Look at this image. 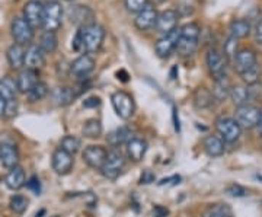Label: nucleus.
I'll return each mask as SVG.
<instances>
[{
    "label": "nucleus",
    "mask_w": 262,
    "mask_h": 217,
    "mask_svg": "<svg viewBox=\"0 0 262 217\" xmlns=\"http://www.w3.org/2000/svg\"><path fill=\"white\" fill-rule=\"evenodd\" d=\"M234 120L241 125L242 130L255 128V127H258V123H259V108L251 104L237 106L236 114H234Z\"/></svg>",
    "instance_id": "nucleus-7"
},
{
    "label": "nucleus",
    "mask_w": 262,
    "mask_h": 217,
    "mask_svg": "<svg viewBox=\"0 0 262 217\" xmlns=\"http://www.w3.org/2000/svg\"><path fill=\"white\" fill-rule=\"evenodd\" d=\"M252 25L248 19H234L230 24V35H233L237 39H242L251 35Z\"/></svg>",
    "instance_id": "nucleus-31"
},
{
    "label": "nucleus",
    "mask_w": 262,
    "mask_h": 217,
    "mask_svg": "<svg viewBox=\"0 0 262 217\" xmlns=\"http://www.w3.org/2000/svg\"><path fill=\"white\" fill-rule=\"evenodd\" d=\"M214 102V96L206 86H198L194 92V105L198 110H207Z\"/></svg>",
    "instance_id": "nucleus-28"
},
{
    "label": "nucleus",
    "mask_w": 262,
    "mask_h": 217,
    "mask_svg": "<svg viewBox=\"0 0 262 217\" xmlns=\"http://www.w3.org/2000/svg\"><path fill=\"white\" fill-rule=\"evenodd\" d=\"M105 29L96 22L86 25L83 28L77 29L76 37L73 39L72 47L75 51H84V53H96L102 47L103 39H105Z\"/></svg>",
    "instance_id": "nucleus-1"
},
{
    "label": "nucleus",
    "mask_w": 262,
    "mask_h": 217,
    "mask_svg": "<svg viewBox=\"0 0 262 217\" xmlns=\"http://www.w3.org/2000/svg\"><path fill=\"white\" fill-rule=\"evenodd\" d=\"M256 63H258V58H256L255 51L249 50V48H244V50L237 51V54L234 56L233 69L239 75H242L244 72H246L248 69H251Z\"/></svg>",
    "instance_id": "nucleus-18"
},
{
    "label": "nucleus",
    "mask_w": 262,
    "mask_h": 217,
    "mask_svg": "<svg viewBox=\"0 0 262 217\" xmlns=\"http://www.w3.org/2000/svg\"><path fill=\"white\" fill-rule=\"evenodd\" d=\"M5 184L6 187L12 191H18L24 185H27V177H25V170L22 169L20 166H15L8 172L6 178H5Z\"/></svg>",
    "instance_id": "nucleus-25"
},
{
    "label": "nucleus",
    "mask_w": 262,
    "mask_h": 217,
    "mask_svg": "<svg viewBox=\"0 0 262 217\" xmlns=\"http://www.w3.org/2000/svg\"><path fill=\"white\" fill-rule=\"evenodd\" d=\"M27 187H28V189H31L35 196H39V192H41V184H39V180H38L35 175L31 177V178L27 181Z\"/></svg>",
    "instance_id": "nucleus-43"
},
{
    "label": "nucleus",
    "mask_w": 262,
    "mask_h": 217,
    "mask_svg": "<svg viewBox=\"0 0 262 217\" xmlns=\"http://www.w3.org/2000/svg\"><path fill=\"white\" fill-rule=\"evenodd\" d=\"M226 192H227L229 196H232V197H245V196H248L246 188H244V187L239 185V184H232V185H229V187L226 188Z\"/></svg>",
    "instance_id": "nucleus-42"
},
{
    "label": "nucleus",
    "mask_w": 262,
    "mask_h": 217,
    "mask_svg": "<svg viewBox=\"0 0 262 217\" xmlns=\"http://www.w3.org/2000/svg\"><path fill=\"white\" fill-rule=\"evenodd\" d=\"M181 180V177L179 175H173V177H170V178H168V180H162L159 182V185H166V184H169V185H175L172 181H178Z\"/></svg>",
    "instance_id": "nucleus-50"
},
{
    "label": "nucleus",
    "mask_w": 262,
    "mask_h": 217,
    "mask_svg": "<svg viewBox=\"0 0 262 217\" xmlns=\"http://www.w3.org/2000/svg\"><path fill=\"white\" fill-rule=\"evenodd\" d=\"M63 19V6L57 0H48L44 5V20L42 28L46 32H54L61 27Z\"/></svg>",
    "instance_id": "nucleus-4"
},
{
    "label": "nucleus",
    "mask_w": 262,
    "mask_h": 217,
    "mask_svg": "<svg viewBox=\"0 0 262 217\" xmlns=\"http://www.w3.org/2000/svg\"><path fill=\"white\" fill-rule=\"evenodd\" d=\"M29 201L27 200V197H24V196H13L9 201V207L10 210L15 213V214H24L25 211H27V208H28Z\"/></svg>",
    "instance_id": "nucleus-39"
},
{
    "label": "nucleus",
    "mask_w": 262,
    "mask_h": 217,
    "mask_svg": "<svg viewBox=\"0 0 262 217\" xmlns=\"http://www.w3.org/2000/svg\"><path fill=\"white\" fill-rule=\"evenodd\" d=\"M177 113H178L177 108H173V123H175V130L179 132V130H181V125H179V118L177 117Z\"/></svg>",
    "instance_id": "nucleus-52"
},
{
    "label": "nucleus",
    "mask_w": 262,
    "mask_h": 217,
    "mask_svg": "<svg viewBox=\"0 0 262 217\" xmlns=\"http://www.w3.org/2000/svg\"><path fill=\"white\" fill-rule=\"evenodd\" d=\"M124 168H125V156L122 155L121 150H118V147H113L111 150H108L106 159L101 168V173L106 180L115 181L121 175Z\"/></svg>",
    "instance_id": "nucleus-3"
},
{
    "label": "nucleus",
    "mask_w": 262,
    "mask_h": 217,
    "mask_svg": "<svg viewBox=\"0 0 262 217\" xmlns=\"http://www.w3.org/2000/svg\"><path fill=\"white\" fill-rule=\"evenodd\" d=\"M5 108H6V101H5V98L0 95V118L5 115Z\"/></svg>",
    "instance_id": "nucleus-51"
},
{
    "label": "nucleus",
    "mask_w": 262,
    "mask_h": 217,
    "mask_svg": "<svg viewBox=\"0 0 262 217\" xmlns=\"http://www.w3.org/2000/svg\"><path fill=\"white\" fill-rule=\"evenodd\" d=\"M57 46H58V39H57L54 32H44L39 38L38 47L41 48L44 53H54Z\"/></svg>",
    "instance_id": "nucleus-35"
},
{
    "label": "nucleus",
    "mask_w": 262,
    "mask_h": 217,
    "mask_svg": "<svg viewBox=\"0 0 262 217\" xmlns=\"http://www.w3.org/2000/svg\"><path fill=\"white\" fill-rule=\"evenodd\" d=\"M64 2H75V0H64Z\"/></svg>",
    "instance_id": "nucleus-54"
},
{
    "label": "nucleus",
    "mask_w": 262,
    "mask_h": 217,
    "mask_svg": "<svg viewBox=\"0 0 262 217\" xmlns=\"http://www.w3.org/2000/svg\"><path fill=\"white\" fill-rule=\"evenodd\" d=\"M258 132L261 134L262 137V108L259 110V123H258Z\"/></svg>",
    "instance_id": "nucleus-53"
},
{
    "label": "nucleus",
    "mask_w": 262,
    "mask_h": 217,
    "mask_svg": "<svg viewBox=\"0 0 262 217\" xmlns=\"http://www.w3.org/2000/svg\"><path fill=\"white\" fill-rule=\"evenodd\" d=\"M10 32H12V37L15 39V44L19 46H31L32 39H34V28L29 25L28 22L24 18H15L10 24Z\"/></svg>",
    "instance_id": "nucleus-6"
},
{
    "label": "nucleus",
    "mask_w": 262,
    "mask_h": 217,
    "mask_svg": "<svg viewBox=\"0 0 262 217\" xmlns=\"http://www.w3.org/2000/svg\"><path fill=\"white\" fill-rule=\"evenodd\" d=\"M44 51L38 46H29L25 53V67L27 69H32V70H38L46 64V57H44Z\"/></svg>",
    "instance_id": "nucleus-23"
},
{
    "label": "nucleus",
    "mask_w": 262,
    "mask_h": 217,
    "mask_svg": "<svg viewBox=\"0 0 262 217\" xmlns=\"http://www.w3.org/2000/svg\"><path fill=\"white\" fill-rule=\"evenodd\" d=\"M25 53H27V50L24 48V46H19V44L10 46L8 48V53H6L9 66L15 70H20L25 66Z\"/></svg>",
    "instance_id": "nucleus-26"
},
{
    "label": "nucleus",
    "mask_w": 262,
    "mask_h": 217,
    "mask_svg": "<svg viewBox=\"0 0 262 217\" xmlns=\"http://www.w3.org/2000/svg\"><path fill=\"white\" fill-rule=\"evenodd\" d=\"M206 63L208 72L214 80L227 77V60L219 50H215V48L208 50L206 56Z\"/></svg>",
    "instance_id": "nucleus-8"
},
{
    "label": "nucleus",
    "mask_w": 262,
    "mask_h": 217,
    "mask_svg": "<svg viewBox=\"0 0 262 217\" xmlns=\"http://www.w3.org/2000/svg\"><path fill=\"white\" fill-rule=\"evenodd\" d=\"M225 140L220 136H207L203 142V147L208 156L211 158H219L222 155H225L226 146Z\"/></svg>",
    "instance_id": "nucleus-24"
},
{
    "label": "nucleus",
    "mask_w": 262,
    "mask_h": 217,
    "mask_svg": "<svg viewBox=\"0 0 262 217\" xmlns=\"http://www.w3.org/2000/svg\"><path fill=\"white\" fill-rule=\"evenodd\" d=\"M215 130L219 133V136L227 143L236 142L241 137V134H242L241 125L236 123L234 118H230V117H220V118H217Z\"/></svg>",
    "instance_id": "nucleus-9"
},
{
    "label": "nucleus",
    "mask_w": 262,
    "mask_h": 217,
    "mask_svg": "<svg viewBox=\"0 0 262 217\" xmlns=\"http://www.w3.org/2000/svg\"><path fill=\"white\" fill-rule=\"evenodd\" d=\"M101 104H102V101L99 96H89L83 101L84 108H98V106H101Z\"/></svg>",
    "instance_id": "nucleus-45"
},
{
    "label": "nucleus",
    "mask_w": 262,
    "mask_h": 217,
    "mask_svg": "<svg viewBox=\"0 0 262 217\" xmlns=\"http://www.w3.org/2000/svg\"><path fill=\"white\" fill-rule=\"evenodd\" d=\"M117 77H118V80H121V82H128L130 80V76H128V73L124 70V69H121L120 72H117Z\"/></svg>",
    "instance_id": "nucleus-49"
},
{
    "label": "nucleus",
    "mask_w": 262,
    "mask_h": 217,
    "mask_svg": "<svg viewBox=\"0 0 262 217\" xmlns=\"http://www.w3.org/2000/svg\"><path fill=\"white\" fill-rule=\"evenodd\" d=\"M179 13L173 9H166L160 12L158 15V20H156V31L160 34H168L172 29L178 28Z\"/></svg>",
    "instance_id": "nucleus-16"
},
{
    "label": "nucleus",
    "mask_w": 262,
    "mask_h": 217,
    "mask_svg": "<svg viewBox=\"0 0 262 217\" xmlns=\"http://www.w3.org/2000/svg\"><path fill=\"white\" fill-rule=\"evenodd\" d=\"M38 76H39L38 70L24 69V70L19 73L18 79H16L19 92H20V94H28L29 91L39 82Z\"/></svg>",
    "instance_id": "nucleus-22"
},
{
    "label": "nucleus",
    "mask_w": 262,
    "mask_h": 217,
    "mask_svg": "<svg viewBox=\"0 0 262 217\" xmlns=\"http://www.w3.org/2000/svg\"><path fill=\"white\" fill-rule=\"evenodd\" d=\"M108 150L103 146H88L83 150V161L88 163V166L94 168V169H99L102 168L103 162L106 159Z\"/></svg>",
    "instance_id": "nucleus-15"
},
{
    "label": "nucleus",
    "mask_w": 262,
    "mask_h": 217,
    "mask_svg": "<svg viewBox=\"0 0 262 217\" xmlns=\"http://www.w3.org/2000/svg\"><path fill=\"white\" fill-rule=\"evenodd\" d=\"M255 42L258 46H262V19H259L255 25Z\"/></svg>",
    "instance_id": "nucleus-47"
},
{
    "label": "nucleus",
    "mask_w": 262,
    "mask_h": 217,
    "mask_svg": "<svg viewBox=\"0 0 262 217\" xmlns=\"http://www.w3.org/2000/svg\"><path fill=\"white\" fill-rule=\"evenodd\" d=\"M230 98L233 101V104L237 106H244V105L249 104L251 99V91L245 86H233L232 92H230Z\"/></svg>",
    "instance_id": "nucleus-33"
},
{
    "label": "nucleus",
    "mask_w": 262,
    "mask_h": 217,
    "mask_svg": "<svg viewBox=\"0 0 262 217\" xmlns=\"http://www.w3.org/2000/svg\"><path fill=\"white\" fill-rule=\"evenodd\" d=\"M18 113V102H16V99H13V101H6V108H5V115L6 117H15Z\"/></svg>",
    "instance_id": "nucleus-44"
},
{
    "label": "nucleus",
    "mask_w": 262,
    "mask_h": 217,
    "mask_svg": "<svg viewBox=\"0 0 262 217\" xmlns=\"http://www.w3.org/2000/svg\"><path fill=\"white\" fill-rule=\"evenodd\" d=\"M179 35H181V28L172 29L170 32L162 35V37L156 41L155 44V51L156 54L160 58H168L173 51H177V47H178V41Z\"/></svg>",
    "instance_id": "nucleus-10"
},
{
    "label": "nucleus",
    "mask_w": 262,
    "mask_h": 217,
    "mask_svg": "<svg viewBox=\"0 0 262 217\" xmlns=\"http://www.w3.org/2000/svg\"><path fill=\"white\" fill-rule=\"evenodd\" d=\"M201 217H233V211L227 204H211L204 210Z\"/></svg>",
    "instance_id": "nucleus-34"
},
{
    "label": "nucleus",
    "mask_w": 262,
    "mask_h": 217,
    "mask_svg": "<svg viewBox=\"0 0 262 217\" xmlns=\"http://www.w3.org/2000/svg\"><path fill=\"white\" fill-rule=\"evenodd\" d=\"M79 96V92H76L75 88L70 86H57L51 92V98L54 101V104L58 106H67L72 102H75V99Z\"/></svg>",
    "instance_id": "nucleus-20"
},
{
    "label": "nucleus",
    "mask_w": 262,
    "mask_h": 217,
    "mask_svg": "<svg viewBox=\"0 0 262 217\" xmlns=\"http://www.w3.org/2000/svg\"><path fill=\"white\" fill-rule=\"evenodd\" d=\"M24 19L34 29L42 27V20H44V3H41L39 0H29L28 3L24 6Z\"/></svg>",
    "instance_id": "nucleus-12"
},
{
    "label": "nucleus",
    "mask_w": 262,
    "mask_h": 217,
    "mask_svg": "<svg viewBox=\"0 0 262 217\" xmlns=\"http://www.w3.org/2000/svg\"><path fill=\"white\" fill-rule=\"evenodd\" d=\"M151 214H153V217H168L169 210L163 206H155Z\"/></svg>",
    "instance_id": "nucleus-48"
},
{
    "label": "nucleus",
    "mask_w": 262,
    "mask_h": 217,
    "mask_svg": "<svg viewBox=\"0 0 262 217\" xmlns=\"http://www.w3.org/2000/svg\"><path fill=\"white\" fill-rule=\"evenodd\" d=\"M18 83L13 77L5 76L0 79V95L5 98V101H13L18 95Z\"/></svg>",
    "instance_id": "nucleus-29"
},
{
    "label": "nucleus",
    "mask_w": 262,
    "mask_h": 217,
    "mask_svg": "<svg viewBox=\"0 0 262 217\" xmlns=\"http://www.w3.org/2000/svg\"><path fill=\"white\" fill-rule=\"evenodd\" d=\"M158 10L156 8L151 5V3H147L143 9L136 15V19H134V25L139 31H150L156 27V20H158Z\"/></svg>",
    "instance_id": "nucleus-11"
},
{
    "label": "nucleus",
    "mask_w": 262,
    "mask_h": 217,
    "mask_svg": "<svg viewBox=\"0 0 262 217\" xmlns=\"http://www.w3.org/2000/svg\"><path fill=\"white\" fill-rule=\"evenodd\" d=\"M133 137H134V136H133V130H131L130 127L124 125V127H120V128L114 130V132L106 137V142H108V144H110L111 147H118V146H121V144H127Z\"/></svg>",
    "instance_id": "nucleus-27"
},
{
    "label": "nucleus",
    "mask_w": 262,
    "mask_h": 217,
    "mask_svg": "<svg viewBox=\"0 0 262 217\" xmlns=\"http://www.w3.org/2000/svg\"><path fill=\"white\" fill-rule=\"evenodd\" d=\"M237 42L239 39L234 38L233 35H229L226 42L223 44V56L226 57V60H232L233 61L234 56L237 54Z\"/></svg>",
    "instance_id": "nucleus-40"
},
{
    "label": "nucleus",
    "mask_w": 262,
    "mask_h": 217,
    "mask_svg": "<svg viewBox=\"0 0 262 217\" xmlns=\"http://www.w3.org/2000/svg\"><path fill=\"white\" fill-rule=\"evenodd\" d=\"M102 123L98 118H91V120L84 121L83 127H82V134L86 139H98L102 136Z\"/></svg>",
    "instance_id": "nucleus-32"
},
{
    "label": "nucleus",
    "mask_w": 262,
    "mask_h": 217,
    "mask_svg": "<svg viewBox=\"0 0 262 217\" xmlns=\"http://www.w3.org/2000/svg\"><path fill=\"white\" fill-rule=\"evenodd\" d=\"M111 104L115 114L121 118V120H130L131 117L134 115L136 111V104H134V99L130 94L124 92V91H118V92H114L111 95Z\"/></svg>",
    "instance_id": "nucleus-5"
},
{
    "label": "nucleus",
    "mask_w": 262,
    "mask_h": 217,
    "mask_svg": "<svg viewBox=\"0 0 262 217\" xmlns=\"http://www.w3.org/2000/svg\"><path fill=\"white\" fill-rule=\"evenodd\" d=\"M147 149H149V144L141 137H133L130 142L125 144L127 156L133 162H140L144 158Z\"/></svg>",
    "instance_id": "nucleus-21"
},
{
    "label": "nucleus",
    "mask_w": 262,
    "mask_h": 217,
    "mask_svg": "<svg viewBox=\"0 0 262 217\" xmlns=\"http://www.w3.org/2000/svg\"><path fill=\"white\" fill-rule=\"evenodd\" d=\"M69 18L76 27L83 28L86 25L95 24V12L84 5H73L69 9Z\"/></svg>",
    "instance_id": "nucleus-13"
},
{
    "label": "nucleus",
    "mask_w": 262,
    "mask_h": 217,
    "mask_svg": "<svg viewBox=\"0 0 262 217\" xmlns=\"http://www.w3.org/2000/svg\"><path fill=\"white\" fill-rule=\"evenodd\" d=\"M261 75H262V69L261 66L256 63V64H253L251 69H248L246 72H244V73L241 75V77H242V80H244L246 85L252 86V85H256V83L259 82Z\"/></svg>",
    "instance_id": "nucleus-36"
},
{
    "label": "nucleus",
    "mask_w": 262,
    "mask_h": 217,
    "mask_svg": "<svg viewBox=\"0 0 262 217\" xmlns=\"http://www.w3.org/2000/svg\"><path fill=\"white\" fill-rule=\"evenodd\" d=\"M201 28L196 22H188L181 28L177 53L181 57H191L195 54L198 42H200Z\"/></svg>",
    "instance_id": "nucleus-2"
},
{
    "label": "nucleus",
    "mask_w": 262,
    "mask_h": 217,
    "mask_svg": "<svg viewBox=\"0 0 262 217\" xmlns=\"http://www.w3.org/2000/svg\"><path fill=\"white\" fill-rule=\"evenodd\" d=\"M147 3H149V0H124L125 8L131 13H139Z\"/></svg>",
    "instance_id": "nucleus-41"
},
{
    "label": "nucleus",
    "mask_w": 262,
    "mask_h": 217,
    "mask_svg": "<svg viewBox=\"0 0 262 217\" xmlns=\"http://www.w3.org/2000/svg\"><path fill=\"white\" fill-rule=\"evenodd\" d=\"M0 162L5 168L12 169L19 165V150L12 143H0Z\"/></svg>",
    "instance_id": "nucleus-19"
},
{
    "label": "nucleus",
    "mask_w": 262,
    "mask_h": 217,
    "mask_svg": "<svg viewBox=\"0 0 262 217\" xmlns=\"http://www.w3.org/2000/svg\"><path fill=\"white\" fill-rule=\"evenodd\" d=\"M95 69V60L88 54H82L77 57L75 61L70 66L72 75H75L77 79H86L88 76L94 72Z\"/></svg>",
    "instance_id": "nucleus-17"
},
{
    "label": "nucleus",
    "mask_w": 262,
    "mask_h": 217,
    "mask_svg": "<svg viewBox=\"0 0 262 217\" xmlns=\"http://www.w3.org/2000/svg\"><path fill=\"white\" fill-rule=\"evenodd\" d=\"M48 92H50V89H48L47 83L46 82H38L37 85L34 86L27 95H28L29 102H38V101H42L48 95Z\"/></svg>",
    "instance_id": "nucleus-37"
},
{
    "label": "nucleus",
    "mask_w": 262,
    "mask_h": 217,
    "mask_svg": "<svg viewBox=\"0 0 262 217\" xmlns=\"http://www.w3.org/2000/svg\"><path fill=\"white\" fill-rule=\"evenodd\" d=\"M156 180V177H155V173L151 172V170L146 169L143 170V173H141L140 177V184H144V185H149L151 182H155Z\"/></svg>",
    "instance_id": "nucleus-46"
},
{
    "label": "nucleus",
    "mask_w": 262,
    "mask_h": 217,
    "mask_svg": "<svg viewBox=\"0 0 262 217\" xmlns=\"http://www.w3.org/2000/svg\"><path fill=\"white\" fill-rule=\"evenodd\" d=\"M232 83L229 80V77H223V79H219V80H214V88H213V96H214L215 101L219 102H223L226 101L229 96H230V92H232Z\"/></svg>",
    "instance_id": "nucleus-30"
},
{
    "label": "nucleus",
    "mask_w": 262,
    "mask_h": 217,
    "mask_svg": "<svg viewBox=\"0 0 262 217\" xmlns=\"http://www.w3.org/2000/svg\"><path fill=\"white\" fill-rule=\"evenodd\" d=\"M73 165H75L73 155L67 153L60 147L54 150L53 158H51V166H53V170L57 175H67L70 170L73 169Z\"/></svg>",
    "instance_id": "nucleus-14"
},
{
    "label": "nucleus",
    "mask_w": 262,
    "mask_h": 217,
    "mask_svg": "<svg viewBox=\"0 0 262 217\" xmlns=\"http://www.w3.org/2000/svg\"><path fill=\"white\" fill-rule=\"evenodd\" d=\"M80 147H82V142L76 136H66V137H63L61 143H60V149H63V150L70 153V155L77 153V151L80 150Z\"/></svg>",
    "instance_id": "nucleus-38"
}]
</instances>
